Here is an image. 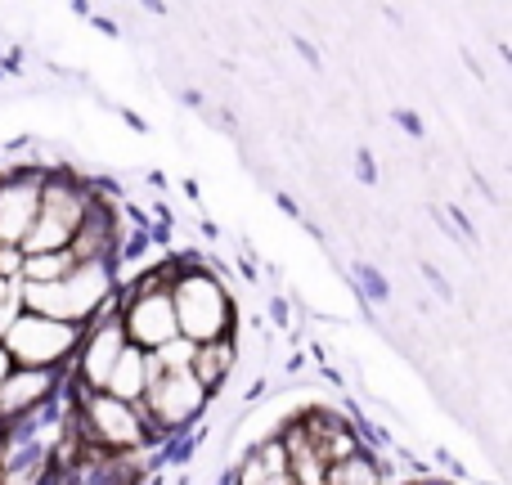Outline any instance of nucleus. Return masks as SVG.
Instances as JSON below:
<instances>
[{"mask_svg":"<svg viewBox=\"0 0 512 485\" xmlns=\"http://www.w3.org/2000/svg\"><path fill=\"white\" fill-rule=\"evenodd\" d=\"M0 445H5V423H0Z\"/></svg>","mask_w":512,"mask_h":485,"instance_id":"6ab92c4d","label":"nucleus"},{"mask_svg":"<svg viewBox=\"0 0 512 485\" xmlns=\"http://www.w3.org/2000/svg\"><path fill=\"white\" fill-rule=\"evenodd\" d=\"M18 265H23V252L9 243H0V279H14L18 283Z\"/></svg>","mask_w":512,"mask_h":485,"instance_id":"ddd939ff","label":"nucleus"},{"mask_svg":"<svg viewBox=\"0 0 512 485\" xmlns=\"http://www.w3.org/2000/svg\"><path fill=\"white\" fill-rule=\"evenodd\" d=\"M9 369H14V364H9V355H5V346H0V382L9 378Z\"/></svg>","mask_w":512,"mask_h":485,"instance_id":"dca6fc26","label":"nucleus"},{"mask_svg":"<svg viewBox=\"0 0 512 485\" xmlns=\"http://www.w3.org/2000/svg\"><path fill=\"white\" fill-rule=\"evenodd\" d=\"M239 485H297L292 481V468H288V454H283L279 436L261 441L248 459L239 463Z\"/></svg>","mask_w":512,"mask_h":485,"instance_id":"9d476101","label":"nucleus"},{"mask_svg":"<svg viewBox=\"0 0 512 485\" xmlns=\"http://www.w3.org/2000/svg\"><path fill=\"white\" fill-rule=\"evenodd\" d=\"M171 310H176V333L189 342H216V337L239 333V306L216 270L180 261L171 279Z\"/></svg>","mask_w":512,"mask_h":485,"instance_id":"f03ea898","label":"nucleus"},{"mask_svg":"<svg viewBox=\"0 0 512 485\" xmlns=\"http://www.w3.org/2000/svg\"><path fill=\"white\" fill-rule=\"evenodd\" d=\"M414 485H441V481H414Z\"/></svg>","mask_w":512,"mask_h":485,"instance_id":"aec40b11","label":"nucleus"},{"mask_svg":"<svg viewBox=\"0 0 512 485\" xmlns=\"http://www.w3.org/2000/svg\"><path fill=\"white\" fill-rule=\"evenodd\" d=\"M9 315H14V310H0V333H5V324H9Z\"/></svg>","mask_w":512,"mask_h":485,"instance_id":"a211bd4d","label":"nucleus"},{"mask_svg":"<svg viewBox=\"0 0 512 485\" xmlns=\"http://www.w3.org/2000/svg\"><path fill=\"white\" fill-rule=\"evenodd\" d=\"M14 292H18V283H14V279H0V310H18Z\"/></svg>","mask_w":512,"mask_h":485,"instance_id":"4468645a","label":"nucleus"},{"mask_svg":"<svg viewBox=\"0 0 512 485\" xmlns=\"http://www.w3.org/2000/svg\"><path fill=\"white\" fill-rule=\"evenodd\" d=\"M207 400H212V391L189 369H162L149 355V387H144V396H140V414L153 436L185 432L194 418H203Z\"/></svg>","mask_w":512,"mask_h":485,"instance_id":"39448f33","label":"nucleus"},{"mask_svg":"<svg viewBox=\"0 0 512 485\" xmlns=\"http://www.w3.org/2000/svg\"><path fill=\"white\" fill-rule=\"evenodd\" d=\"M14 301H18V310H32V315L63 319V324L81 328L104 306L117 301V270H113V261H77L63 279L18 283Z\"/></svg>","mask_w":512,"mask_h":485,"instance_id":"f257e3e1","label":"nucleus"},{"mask_svg":"<svg viewBox=\"0 0 512 485\" xmlns=\"http://www.w3.org/2000/svg\"><path fill=\"white\" fill-rule=\"evenodd\" d=\"M81 342V328L77 324H63V319H45L32 315V310H14L0 333V346H5L9 364L14 369H50L63 373L77 355Z\"/></svg>","mask_w":512,"mask_h":485,"instance_id":"20e7f679","label":"nucleus"},{"mask_svg":"<svg viewBox=\"0 0 512 485\" xmlns=\"http://www.w3.org/2000/svg\"><path fill=\"white\" fill-rule=\"evenodd\" d=\"M63 373L50 369H9V378L0 382V423H18L27 414H41L45 405L54 400Z\"/></svg>","mask_w":512,"mask_h":485,"instance_id":"0eeeda50","label":"nucleus"},{"mask_svg":"<svg viewBox=\"0 0 512 485\" xmlns=\"http://www.w3.org/2000/svg\"><path fill=\"white\" fill-rule=\"evenodd\" d=\"M72 423H77V436L90 450H104V454H131L153 441L140 405H126V400L108 396V391L72 387Z\"/></svg>","mask_w":512,"mask_h":485,"instance_id":"7ed1b4c3","label":"nucleus"},{"mask_svg":"<svg viewBox=\"0 0 512 485\" xmlns=\"http://www.w3.org/2000/svg\"><path fill=\"white\" fill-rule=\"evenodd\" d=\"M292 45H297V54L310 63V68H319V50H315V45H310V41H301V36H292Z\"/></svg>","mask_w":512,"mask_h":485,"instance_id":"2eb2a0df","label":"nucleus"},{"mask_svg":"<svg viewBox=\"0 0 512 485\" xmlns=\"http://www.w3.org/2000/svg\"><path fill=\"white\" fill-rule=\"evenodd\" d=\"M41 171L45 167H9L0 171V243L18 247L41 207Z\"/></svg>","mask_w":512,"mask_h":485,"instance_id":"423d86ee","label":"nucleus"},{"mask_svg":"<svg viewBox=\"0 0 512 485\" xmlns=\"http://www.w3.org/2000/svg\"><path fill=\"white\" fill-rule=\"evenodd\" d=\"M234 364H239V333L216 337V342H194V355H189V373L207 391H221L225 378L234 373Z\"/></svg>","mask_w":512,"mask_h":485,"instance_id":"6e6552de","label":"nucleus"},{"mask_svg":"<svg viewBox=\"0 0 512 485\" xmlns=\"http://www.w3.org/2000/svg\"><path fill=\"white\" fill-rule=\"evenodd\" d=\"M144 387H149V351H140V346L126 342L122 355H117V364L108 369L104 391L117 396V400H126V405H140Z\"/></svg>","mask_w":512,"mask_h":485,"instance_id":"1a4fd4ad","label":"nucleus"},{"mask_svg":"<svg viewBox=\"0 0 512 485\" xmlns=\"http://www.w3.org/2000/svg\"><path fill=\"white\" fill-rule=\"evenodd\" d=\"M153 360L162 364V369H189V355H194V342L189 337H171V342H162V346H153Z\"/></svg>","mask_w":512,"mask_h":485,"instance_id":"f8f14e48","label":"nucleus"},{"mask_svg":"<svg viewBox=\"0 0 512 485\" xmlns=\"http://www.w3.org/2000/svg\"><path fill=\"white\" fill-rule=\"evenodd\" d=\"M140 5H144V9H153V14H162V9H167L162 0H140Z\"/></svg>","mask_w":512,"mask_h":485,"instance_id":"f3484780","label":"nucleus"},{"mask_svg":"<svg viewBox=\"0 0 512 485\" xmlns=\"http://www.w3.org/2000/svg\"><path fill=\"white\" fill-rule=\"evenodd\" d=\"M72 265H77V261H72L68 247H59V252H32V256H23V265H18V283H50V279H63Z\"/></svg>","mask_w":512,"mask_h":485,"instance_id":"9b49d317","label":"nucleus"}]
</instances>
